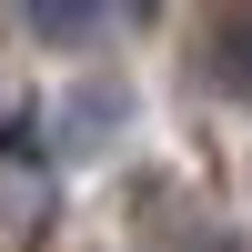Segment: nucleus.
<instances>
[{
    "mask_svg": "<svg viewBox=\"0 0 252 252\" xmlns=\"http://www.w3.org/2000/svg\"><path fill=\"white\" fill-rule=\"evenodd\" d=\"M51 212V182H40L31 141H0V222H40Z\"/></svg>",
    "mask_w": 252,
    "mask_h": 252,
    "instance_id": "f257e3e1",
    "label": "nucleus"
},
{
    "mask_svg": "<svg viewBox=\"0 0 252 252\" xmlns=\"http://www.w3.org/2000/svg\"><path fill=\"white\" fill-rule=\"evenodd\" d=\"M202 252H222V242H202Z\"/></svg>",
    "mask_w": 252,
    "mask_h": 252,
    "instance_id": "20e7f679",
    "label": "nucleus"
},
{
    "mask_svg": "<svg viewBox=\"0 0 252 252\" xmlns=\"http://www.w3.org/2000/svg\"><path fill=\"white\" fill-rule=\"evenodd\" d=\"M20 10H31V31H40V40H71L81 20L101 10V0H20Z\"/></svg>",
    "mask_w": 252,
    "mask_h": 252,
    "instance_id": "f03ea898",
    "label": "nucleus"
},
{
    "mask_svg": "<svg viewBox=\"0 0 252 252\" xmlns=\"http://www.w3.org/2000/svg\"><path fill=\"white\" fill-rule=\"evenodd\" d=\"M222 81H232V91H252V10L222 31Z\"/></svg>",
    "mask_w": 252,
    "mask_h": 252,
    "instance_id": "7ed1b4c3",
    "label": "nucleus"
}]
</instances>
